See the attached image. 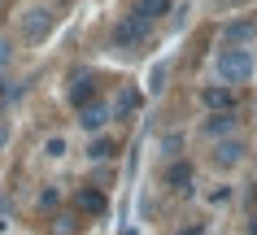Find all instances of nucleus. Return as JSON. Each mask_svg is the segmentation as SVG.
Here are the masks:
<instances>
[{
  "instance_id": "1",
  "label": "nucleus",
  "mask_w": 257,
  "mask_h": 235,
  "mask_svg": "<svg viewBox=\"0 0 257 235\" xmlns=\"http://www.w3.org/2000/svg\"><path fill=\"white\" fill-rule=\"evenodd\" d=\"M214 70H218V79L222 83H244L248 74H253V53L248 48H222L218 53V61H214Z\"/></svg>"
},
{
  "instance_id": "2",
  "label": "nucleus",
  "mask_w": 257,
  "mask_h": 235,
  "mask_svg": "<svg viewBox=\"0 0 257 235\" xmlns=\"http://www.w3.org/2000/svg\"><path fill=\"white\" fill-rule=\"evenodd\" d=\"M149 31H153V22H144L140 14H131V18H122L118 27H113V44H118V48H136V44L149 40Z\"/></svg>"
},
{
  "instance_id": "3",
  "label": "nucleus",
  "mask_w": 257,
  "mask_h": 235,
  "mask_svg": "<svg viewBox=\"0 0 257 235\" xmlns=\"http://www.w3.org/2000/svg\"><path fill=\"white\" fill-rule=\"evenodd\" d=\"M53 27H57V14H53V9H27V14H22V35H27L31 44L48 40Z\"/></svg>"
},
{
  "instance_id": "4",
  "label": "nucleus",
  "mask_w": 257,
  "mask_h": 235,
  "mask_svg": "<svg viewBox=\"0 0 257 235\" xmlns=\"http://www.w3.org/2000/svg\"><path fill=\"white\" fill-rule=\"evenodd\" d=\"M201 105H205V109H214V113H231V109H235V92H231L227 83L205 87V92H201Z\"/></svg>"
},
{
  "instance_id": "5",
  "label": "nucleus",
  "mask_w": 257,
  "mask_h": 235,
  "mask_svg": "<svg viewBox=\"0 0 257 235\" xmlns=\"http://www.w3.org/2000/svg\"><path fill=\"white\" fill-rule=\"evenodd\" d=\"M240 157H244V139L227 135V139H218V144H214V161L222 170H227V166H240Z\"/></svg>"
},
{
  "instance_id": "6",
  "label": "nucleus",
  "mask_w": 257,
  "mask_h": 235,
  "mask_svg": "<svg viewBox=\"0 0 257 235\" xmlns=\"http://www.w3.org/2000/svg\"><path fill=\"white\" fill-rule=\"evenodd\" d=\"M109 118H113V109H109L105 100H92V105H83V109H79V122L87 126V131H100Z\"/></svg>"
},
{
  "instance_id": "7",
  "label": "nucleus",
  "mask_w": 257,
  "mask_h": 235,
  "mask_svg": "<svg viewBox=\"0 0 257 235\" xmlns=\"http://www.w3.org/2000/svg\"><path fill=\"white\" fill-rule=\"evenodd\" d=\"M166 187L170 192H192V166L188 161H170L166 166Z\"/></svg>"
},
{
  "instance_id": "8",
  "label": "nucleus",
  "mask_w": 257,
  "mask_h": 235,
  "mask_svg": "<svg viewBox=\"0 0 257 235\" xmlns=\"http://www.w3.org/2000/svg\"><path fill=\"white\" fill-rule=\"evenodd\" d=\"M253 35H257V22H227V27H222V40H227V48H244Z\"/></svg>"
},
{
  "instance_id": "9",
  "label": "nucleus",
  "mask_w": 257,
  "mask_h": 235,
  "mask_svg": "<svg viewBox=\"0 0 257 235\" xmlns=\"http://www.w3.org/2000/svg\"><path fill=\"white\" fill-rule=\"evenodd\" d=\"M205 139H227L235 131V113H214V118H205Z\"/></svg>"
},
{
  "instance_id": "10",
  "label": "nucleus",
  "mask_w": 257,
  "mask_h": 235,
  "mask_svg": "<svg viewBox=\"0 0 257 235\" xmlns=\"http://www.w3.org/2000/svg\"><path fill=\"white\" fill-rule=\"evenodd\" d=\"M79 209H83V213H105L109 200H105V192H96V187H83V192H79Z\"/></svg>"
},
{
  "instance_id": "11",
  "label": "nucleus",
  "mask_w": 257,
  "mask_h": 235,
  "mask_svg": "<svg viewBox=\"0 0 257 235\" xmlns=\"http://www.w3.org/2000/svg\"><path fill=\"white\" fill-rule=\"evenodd\" d=\"M92 100H96V83H92V79H79V83L70 87V105H74V109L92 105Z\"/></svg>"
},
{
  "instance_id": "12",
  "label": "nucleus",
  "mask_w": 257,
  "mask_h": 235,
  "mask_svg": "<svg viewBox=\"0 0 257 235\" xmlns=\"http://www.w3.org/2000/svg\"><path fill=\"white\" fill-rule=\"evenodd\" d=\"M131 14H140L144 22H153V18H162V14H170V0H140Z\"/></svg>"
},
{
  "instance_id": "13",
  "label": "nucleus",
  "mask_w": 257,
  "mask_h": 235,
  "mask_svg": "<svg viewBox=\"0 0 257 235\" xmlns=\"http://www.w3.org/2000/svg\"><path fill=\"white\" fill-rule=\"evenodd\" d=\"M136 105H140V96L131 92V87H126V92L113 100V113H118V118H126V113H136Z\"/></svg>"
},
{
  "instance_id": "14",
  "label": "nucleus",
  "mask_w": 257,
  "mask_h": 235,
  "mask_svg": "<svg viewBox=\"0 0 257 235\" xmlns=\"http://www.w3.org/2000/svg\"><path fill=\"white\" fill-rule=\"evenodd\" d=\"M87 157H113V139H92V148H87Z\"/></svg>"
},
{
  "instance_id": "15",
  "label": "nucleus",
  "mask_w": 257,
  "mask_h": 235,
  "mask_svg": "<svg viewBox=\"0 0 257 235\" xmlns=\"http://www.w3.org/2000/svg\"><path fill=\"white\" fill-rule=\"evenodd\" d=\"M44 152H48V157H61V152H66V139H48V144H44Z\"/></svg>"
},
{
  "instance_id": "16",
  "label": "nucleus",
  "mask_w": 257,
  "mask_h": 235,
  "mask_svg": "<svg viewBox=\"0 0 257 235\" xmlns=\"http://www.w3.org/2000/svg\"><path fill=\"white\" fill-rule=\"evenodd\" d=\"M9 57H14L9 53V40H0V66H9Z\"/></svg>"
},
{
  "instance_id": "17",
  "label": "nucleus",
  "mask_w": 257,
  "mask_h": 235,
  "mask_svg": "<svg viewBox=\"0 0 257 235\" xmlns=\"http://www.w3.org/2000/svg\"><path fill=\"white\" fill-rule=\"evenodd\" d=\"M5 144H9V126L0 122V148H5Z\"/></svg>"
}]
</instances>
